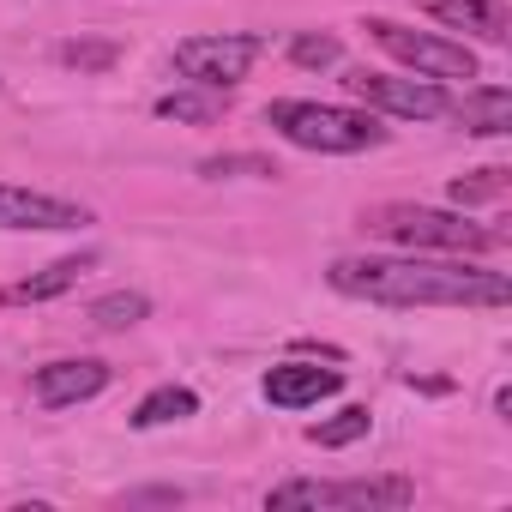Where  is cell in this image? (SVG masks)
<instances>
[{"instance_id":"cell-1","label":"cell","mask_w":512,"mask_h":512,"mask_svg":"<svg viewBox=\"0 0 512 512\" xmlns=\"http://www.w3.org/2000/svg\"><path fill=\"white\" fill-rule=\"evenodd\" d=\"M338 296L386 302V308H506L512 284L500 272L464 260H338L326 272Z\"/></svg>"},{"instance_id":"cell-2","label":"cell","mask_w":512,"mask_h":512,"mask_svg":"<svg viewBox=\"0 0 512 512\" xmlns=\"http://www.w3.org/2000/svg\"><path fill=\"white\" fill-rule=\"evenodd\" d=\"M362 229L398 241V247H434V253H488L500 247L506 235L500 229H482L458 211H440V205H410V199H392V205H374L362 211Z\"/></svg>"},{"instance_id":"cell-3","label":"cell","mask_w":512,"mask_h":512,"mask_svg":"<svg viewBox=\"0 0 512 512\" xmlns=\"http://www.w3.org/2000/svg\"><path fill=\"white\" fill-rule=\"evenodd\" d=\"M266 121L290 145L326 151V157H356V151H374L386 139V127L374 115H356V109H338V103H272Z\"/></svg>"},{"instance_id":"cell-4","label":"cell","mask_w":512,"mask_h":512,"mask_svg":"<svg viewBox=\"0 0 512 512\" xmlns=\"http://www.w3.org/2000/svg\"><path fill=\"white\" fill-rule=\"evenodd\" d=\"M266 55V37H253V31H223V37H187L175 43V73L205 85V91H235L253 61Z\"/></svg>"},{"instance_id":"cell-5","label":"cell","mask_w":512,"mask_h":512,"mask_svg":"<svg viewBox=\"0 0 512 512\" xmlns=\"http://www.w3.org/2000/svg\"><path fill=\"white\" fill-rule=\"evenodd\" d=\"M368 37H374L392 61L416 67L422 79H476V55H470L464 43H452V37L410 31V25H392V19H368Z\"/></svg>"},{"instance_id":"cell-6","label":"cell","mask_w":512,"mask_h":512,"mask_svg":"<svg viewBox=\"0 0 512 512\" xmlns=\"http://www.w3.org/2000/svg\"><path fill=\"white\" fill-rule=\"evenodd\" d=\"M410 500H416V482H404V476H356V482H278V488H272V506H362V512L386 506V512H398V506H410Z\"/></svg>"},{"instance_id":"cell-7","label":"cell","mask_w":512,"mask_h":512,"mask_svg":"<svg viewBox=\"0 0 512 512\" xmlns=\"http://www.w3.org/2000/svg\"><path fill=\"white\" fill-rule=\"evenodd\" d=\"M368 109H386V115H404V121H440L452 115V97L440 91V79H392V73H350L344 79Z\"/></svg>"},{"instance_id":"cell-8","label":"cell","mask_w":512,"mask_h":512,"mask_svg":"<svg viewBox=\"0 0 512 512\" xmlns=\"http://www.w3.org/2000/svg\"><path fill=\"white\" fill-rule=\"evenodd\" d=\"M91 211L55 193H31V187H7L0 181V229H85Z\"/></svg>"},{"instance_id":"cell-9","label":"cell","mask_w":512,"mask_h":512,"mask_svg":"<svg viewBox=\"0 0 512 512\" xmlns=\"http://www.w3.org/2000/svg\"><path fill=\"white\" fill-rule=\"evenodd\" d=\"M103 386H109V362H97V356H73V362H49V368H37L31 398H37L43 410H67V404L97 398Z\"/></svg>"},{"instance_id":"cell-10","label":"cell","mask_w":512,"mask_h":512,"mask_svg":"<svg viewBox=\"0 0 512 512\" xmlns=\"http://www.w3.org/2000/svg\"><path fill=\"white\" fill-rule=\"evenodd\" d=\"M338 386H344V374H338V368H314V362H278V368L266 374V398H272L278 410H308V404L332 398Z\"/></svg>"},{"instance_id":"cell-11","label":"cell","mask_w":512,"mask_h":512,"mask_svg":"<svg viewBox=\"0 0 512 512\" xmlns=\"http://www.w3.org/2000/svg\"><path fill=\"white\" fill-rule=\"evenodd\" d=\"M422 13L452 25V31H470L482 43H506L512 37V7L506 0H422Z\"/></svg>"},{"instance_id":"cell-12","label":"cell","mask_w":512,"mask_h":512,"mask_svg":"<svg viewBox=\"0 0 512 512\" xmlns=\"http://www.w3.org/2000/svg\"><path fill=\"white\" fill-rule=\"evenodd\" d=\"M452 121H458L464 133L500 139V133H512V91H506V85H476V91H464V97L452 103Z\"/></svg>"},{"instance_id":"cell-13","label":"cell","mask_w":512,"mask_h":512,"mask_svg":"<svg viewBox=\"0 0 512 512\" xmlns=\"http://www.w3.org/2000/svg\"><path fill=\"white\" fill-rule=\"evenodd\" d=\"M97 266V253H73V260H55L49 272H37V278H25V284H13L7 290V302H49V296H61V290H73L85 272Z\"/></svg>"},{"instance_id":"cell-14","label":"cell","mask_w":512,"mask_h":512,"mask_svg":"<svg viewBox=\"0 0 512 512\" xmlns=\"http://www.w3.org/2000/svg\"><path fill=\"white\" fill-rule=\"evenodd\" d=\"M157 115H163V121L211 127V121L223 115V91H205V85H193V91H169V97H157Z\"/></svg>"},{"instance_id":"cell-15","label":"cell","mask_w":512,"mask_h":512,"mask_svg":"<svg viewBox=\"0 0 512 512\" xmlns=\"http://www.w3.org/2000/svg\"><path fill=\"white\" fill-rule=\"evenodd\" d=\"M193 410H199V398H193L187 386H157L127 422H133V428H163V422H181V416H193Z\"/></svg>"},{"instance_id":"cell-16","label":"cell","mask_w":512,"mask_h":512,"mask_svg":"<svg viewBox=\"0 0 512 512\" xmlns=\"http://www.w3.org/2000/svg\"><path fill=\"white\" fill-rule=\"evenodd\" d=\"M145 314H151V302H145L139 290H115V296L91 302V326H97V332H127V326H139Z\"/></svg>"},{"instance_id":"cell-17","label":"cell","mask_w":512,"mask_h":512,"mask_svg":"<svg viewBox=\"0 0 512 512\" xmlns=\"http://www.w3.org/2000/svg\"><path fill=\"white\" fill-rule=\"evenodd\" d=\"M368 422H374V416H368V404H350V410H338L332 422H320L308 440H314V446H350V440H362V434H368Z\"/></svg>"},{"instance_id":"cell-18","label":"cell","mask_w":512,"mask_h":512,"mask_svg":"<svg viewBox=\"0 0 512 512\" xmlns=\"http://www.w3.org/2000/svg\"><path fill=\"white\" fill-rule=\"evenodd\" d=\"M500 193H506V169H476V175L452 181V205H482V199H500Z\"/></svg>"},{"instance_id":"cell-19","label":"cell","mask_w":512,"mask_h":512,"mask_svg":"<svg viewBox=\"0 0 512 512\" xmlns=\"http://www.w3.org/2000/svg\"><path fill=\"white\" fill-rule=\"evenodd\" d=\"M199 175H211V181H223V175H278V163L253 157V151H235V157H205Z\"/></svg>"},{"instance_id":"cell-20","label":"cell","mask_w":512,"mask_h":512,"mask_svg":"<svg viewBox=\"0 0 512 512\" xmlns=\"http://www.w3.org/2000/svg\"><path fill=\"white\" fill-rule=\"evenodd\" d=\"M115 43H61V67H79V73H103L115 67Z\"/></svg>"},{"instance_id":"cell-21","label":"cell","mask_w":512,"mask_h":512,"mask_svg":"<svg viewBox=\"0 0 512 512\" xmlns=\"http://www.w3.org/2000/svg\"><path fill=\"white\" fill-rule=\"evenodd\" d=\"M338 55H344L338 37H296L290 43V61L296 67H338Z\"/></svg>"}]
</instances>
